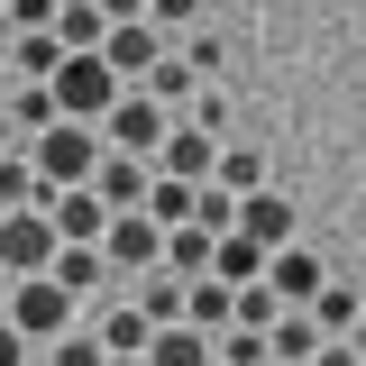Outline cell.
Segmentation results:
<instances>
[{
	"instance_id": "obj_27",
	"label": "cell",
	"mask_w": 366,
	"mask_h": 366,
	"mask_svg": "<svg viewBox=\"0 0 366 366\" xmlns=\"http://www.w3.org/2000/svg\"><path fill=\"white\" fill-rule=\"evenodd\" d=\"M137 211H147V220H156V229H183V220H192V183H174V174H156V183H147V202H137Z\"/></svg>"
},
{
	"instance_id": "obj_15",
	"label": "cell",
	"mask_w": 366,
	"mask_h": 366,
	"mask_svg": "<svg viewBox=\"0 0 366 366\" xmlns=\"http://www.w3.org/2000/svg\"><path fill=\"white\" fill-rule=\"evenodd\" d=\"M357 302H366L357 284H339V274H330V284H320V293L302 302V312L320 320V339H348V330H357Z\"/></svg>"
},
{
	"instance_id": "obj_17",
	"label": "cell",
	"mask_w": 366,
	"mask_h": 366,
	"mask_svg": "<svg viewBox=\"0 0 366 366\" xmlns=\"http://www.w3.org/2000/svg\"><path fill=\"white\" fill-rule=\"evenodd\" d=\"M147 366H211V330H192V320L156 330V339H147Z\"/></svg>"
},
{
	"instance_id": "obj_42",
	"label": "cell",
	"mask_w": 366,
	"mask_h": 366,
	"mask_svg": "<svg viewBox=\"0 0 366 366\" xmlns=\"http://www.w3.org/2000/svg\"><path fill=\"white\" fill-rule=\"evenodd\" d=\"M28 366H46V357H28Z\"/></svg>"
},
{
	"instance_id": "obj_31",
	"label": "cell",
	"mask_w": 366,
	"mask_h": 366,
	"mask_svg": "<svg viewBox=\"0 0 366 366\" xmlns=\"http://www.w3.org/2000/svg\"><path fill=\"white\" fill-rule=\"evenodd\" d=\"M211 366H266V330H220L211 339Z\"/></svg>"
},
{
	"instance_id": "obj_33",
	"label": "cell",
	"mask_w": 366,
	"mask_h": 366,
	"mask_svg": "<svg viewBox=\"0 0 366 366\" xmlns=\"http://www.w3.org/2000/svg\"><path fill=\"white\" fill-rule=\"evenodd\" d=\"M9 28H55V0H9Z\"/></svg>"
},
{
	"instance_id": "obj_25",
	"label": "cell",
	"mask_w": 366,
	"mask_h": 366,
	"mask_svg": "<svg viewBox=\"0 0 366 366\" xmlns=\"http://www.w3.org/2000/svg\"><path fill=\"white\" fill-rule=\"evenodd\" d=\"M165 274H183V284H192V274H211V229H165Z\"/></svg>"
},
{
	"instance_id": "obj_13",
	"label": "cell",
	"mask_w": 366,
	"mask_h": 366,
	"mask_svg": "<svg viewBox=\"0 0 366 366\" xmlns=\"http://www.w3.org/2000/svg\"><path fill=\"white\" fill-rule=\"evenodd\" d=\"M46 37L64 46V55H92V46L110 37V19H101V0H55V28Z\"/></svg>"
},
{
	"instance_id": "obj_37",
	"label": "cell",
	"mask_w": 366,
	"mask_h": 366,
	"mask_svg": "<svg viewBox=\"0 0 366 366\" xmlns=\"http://www.w3.org/2000/svg\"><path fill=\"white\" fill-rule=\"evenodd\" d=\"M9 147H28V137H19V129H9V110H0V156H9Z\"/></svg>"
},
{
	"instance_id": "obj_41",
	"label": "cell",
	"mask_w": 366,
	"mask_h": 366,
	"mask_svg": "<svg viewBox=\"0 0 366 366\" xmlns=\"http://www.w3.org/2000/svg\"><path fill=\"white\" fill-rule=\"evenodd\" d=\"M0 312H9V274H0Z\"/></svg>"
},
{
	"instance_id": "obj_14",
	"label": "cell",
	"mask_w": 366,
	"mask_h": 366,
	"mask_svg": "<svg viewBox=\"0 0 366 366\" xmlns=\"http://www.w3.org/2000/svg\"><path fill=\"white\" fill-rule=\"evenodd\" d=\"M312 348H320V320H312V312H274L266 366H312Z\"/></svg>"
},
{
	"instance_id": "obj_29",
	"label": "cell",
	"mask_w": 366,
	"mask_h": 366,
	"mask_svg": "<svg viewBox=\"0 0 366 366\" xmlns=\"http://www.w3.org/2000/svg\"><path fill=\"white\" fill-rule=\"evenodd\" d=\"M192 229L229 238V229H238V192H220V183H192Z\"/></svg>"
},
{
	"instance_id": "obj_30",
	"label": "cell",
	"mask_w": 366,
	"mask_h": 366,
	"mask_svg": "<svg viewBox=\"0 0 366 366\" xmlns=\"http://www.w3.org/2000/svg\"><path fill=\"white\" fill-rule=\"evenodd\" d=\"M202 9H211V0H147V28L174 46V37H192V28H202Z\"/></svg>"
},
{
	"instance_id": "obj_19",
	"label": "cell",
	"mask_w": 366,
	"mask_h": 366,
	"mask_svg": "<svg viewBox=\"0 0 366 366\" xmlns=\"http://www.w3.org/2000/svg\"><path fill=\"white\" fill-rule=\"evenodd\" d=\"M55 64H64V46L46 37V28H19V37H9V74H19V83H46Z\"/></svg>"
},
{
	"instance_id": "obj_22",
	"label": "cell",
	"mask_w": 366,
	"mask_h": 366,
	"mask_svg": "<svg viewBox=\"0 0 366 366\" xmlns=\"http://www.w3.org/2000/svg\"><path fill=\"white\" fill-rule=\"evenodd\" d=\"M147 339H156V320L137 312V302H119V312L101 320V348H110V357H147Z\"/></svg>"
},
{
	"instance_id": "obj_40",
	"label": "cell",
	"mask_w": 366,
	"mask_h": 366,
	"mask_svg": "<svg viewBox=\"0 0 366 366\" xmlns=\"http://www.w3.org/2000/svg\"><path fill=\"white\" fill-rule=\"evenodd\" d=\"M101 366H147V357H101Z\"/></svg>"
},
{
	"instance_id": "obj_39",
	"label": "cell",
	"mask_w": 366,
	"mask_h": 366,
	"mask_svg": "<svg viewBox=\"0 0 366 366\" xmlns=\"http://www.w3.org/2000/svg\"><path fill=\"white\" fill-rule=\"evenodd\" d=\"M9 83H19V74H9V55H0V101H9Z\"/></svg>"
},
{
	"instance_id": "obj_23",
	"label": "cell",
	"mask_w": 366,
	"mask_h": 366,
	"mask_svg": "<svg viewBox=\"0 0 366 366\" xmlns=\"http://www.w3.org/2000/svg\"><path fill=\"white\" fill-rule=\"evenodd\" d=\"M0 110H9V129H19V137L55 129V92H46V83H9V101H0Z\"/></svg>"
},
{
	"instance_id": "obj_12",
	"label": "cell",
	"mask_w": 366,
	"mask_h": 366,
	"mask_svg": "<svg viewBox=\"0 0 366 366\" xmlns=\"http://www.w3.org/2000/svg\"><path fill=\"white\" fill-rule=\"evenodd\" d=\"M238 238H257L266 257H274V247H293V202H284L274 183H266V192H238Z\"/></svg>"
},
{
	"instance_id": "obj_18",
	"label": "cell",
	"mask_w": 366,
	"mask_h": 366,
	"mask_svg": "<svg viewBox=\"0 0 366 366\" xmlns=\"http://www.w3.org/2000/svg\"><path fill=\"white\" fill-rule=\"evenodd\" d=\"M183 320L211 330V339L229 330V284H220V274H192V284H183Z\"/></svg>"
},
{
	"instance_id": "obj_9",
	"label": "cell",
	"mask_w": 366,
	"mask_h": 366,
	"mask_svg": "<svg viewBox=\"0 0 366 366\" xmlns=\"http://www.w3.org/2000/svg\"><path fill=\"white\" fill-rule=\"evenodd\" d=\"M320 284H330V266H320V257L302 247V238H293V247H274V257H266V293L284 302V312H302V302H312Z\"/></svg>"
},
{
	"instance_id": "obj_11",
	"label": "cell",
	"mask_w": 366,
	"mask_h": 366,
	"mask_svg": "<svg viewBox=\"0 0 366 366\" xmlns=\"http://www.w3.org/2000/svg\"><path fill=\"white\" fill-rule=\"evenodd\" d=\"M156 55H165V37H156L147 19H119V28L101 37V64H110L119 83H147V74H156Z\"/></svg>"
},
{
	"instance_id": "obj_3",
	"label": "cell",
	"mask_w": 366,
	"mask_h": 366,
	"mask_svg": "<svg viewBox=\"0 0 366 366\" xmlns=\"http://www.w3.org/2000/svg\"><path fill=\"white\" fill-rule=\"evenodd\" d=\"M0 320H9L28 348H46V339H64V330H74V293H64L55 274H19V284H9V312H0Z\"/></svg>"
},
{
	"instance_id": "obj_21",
	"label": "cell",
	"mask_w": 366,
	"mask_h": 366,
	"mask_svg": "<svg viewBox=\"0 0 366 366\" xmlns=\"http://www.w3.org/2000/svg\"><path fill=\"white\" fill-rule=\"evenodd\" d=\"M46 202V183H37V165H28V147H9L0 156V211H37Z\"/></svg>"
},
{
	"instance_id": "obj_1",
	"label": "cell",
	"mask_w": 366,
	"mask_h": 366,
	"mask_svg": "<svg viewBox=\"0 0 366 366\" xmlns=\"http://www.w3.org/2000/svg\"><path fill=\"white\" fill-rule=\"evenodd\" d=\"M28 165H37L46 192H64V183H92V165H101V129H83V119H55V129L28 137Z\"/></svg>"
},
{
	"instance_id": "obj_36",
	"label": "cell",
	"mask_w": 366,
	"mask_h": 366,
	"mask_svg": "<svg viewBox=\"0 0 366 366\" xmlns=\"http://www.w3.org/2000/svg\"><path fill=\"white\" fill-rule=\"evenodd\" d=\"M101 19L119 28V19H147V0H101Z\"/></svg>"
},
{
	"instance_id": "obj_20",
	"label": "cell",
	"mask_w": 366,
	"mask_h": 366,
	"mask_svg": "<svg viewBox=\"0 0 366 366\" xmlns=\"http://www.w3.org/2000/svg\"><path fill=\"white\" fill-rule=\"evenodd\" d=\"M211 274H220V284H257V274H266V247L229 229V238H211Z\"/></svg>"
},
{
	"instance_id": "obj_24",
	"label": "cell",
	"mask_w": 366,
	"mask_h": 366,
	"mask_svg": "<svg viewBox=\"0 0 366 366\" xmlns=\"http://www.w3.org/2000/svg\"><path fill=\"white\" fill-rule=\"evenodd\" d=\"M211 183H220V192H266V147H220Z\"/></svg>"
},
{
	"instance_id": "obj_2",
	"label": "cell",
	"mask_w": 366,
	"mask_h": 366,
	"mask_svg": "<svg viewBox=\"0 0 366 366\" xmlns=\"http://www.w3.org/2000/svg\"><path fill=\"white\" fill-rule=\"evenodd\" d=\"M46 92H55V119H83V129H92V119L119 101V74H110L101 46H92V55H64V64L46 74Z\"/></svg>"
},
{
	"instance_id": "obj_32",
	"label": "cell",
	"mask_w": 366,
	"mask_h": 366,
	"mask_svg": "<svg viewBox=\"0 0 366 366\" xmlns=\"http://www.w3.org/2000/svg\"><path fill=\"white\" fill-rule=\"evenodd\" d=\"M101 330H64V339H46V366H101Z\"/></svg>"
},
{
	"instance_id": "obj_35",
	"label": "cell",
	"mask_w": 366,
	"mask_h": 366,
	"mask_svg": "<svg viewBox=\"0 0 366 366\" xmlns=\"http://www.w3.org/2000/svg\"><path fill=\"white\" fill-rule=\"evenodd\" d=\"M312 366H357V348H348V339H320V348H312Z\"/></svg>"
},
{
	"instance_id": "obj_26",
	"label": "cell",
	"mask_w": 366,
	"mask_h": 366,
	"mask_svg": "<svg viewBox=\"0 0 366 366\" xmlns=\"http://www.w3.org/2000/svg\"><path fill=\"white\" fill-rule=\"evenodd\" d=\"M137 92H156L165 110H183V101L202 92V74H192V64H183V55H174V46H165V55H156V74H147V83H137Z\"/></svg>"
},
{
	"instance_id": "obj_16",
	"label": "cell",
	"mask_w": 366,
	"mask_h": 366,
	"mask_svg": "<svg viewBox=\"0 0 366 366\" xmlns=\"http://www.w3.org/2000/svg\"><path fill=\"white\" fill-rule=\"evenodd\" d=\"M46 274L83 302V293H101V284H110V257H101V247H55V266H46Z\"/></svg>"
},
{
	"instance_id": "obj_34",
	"label": "cell",
	"mask_w": 366,
	"mask_h": 366,
	"mask_svg": "<svg viewBox=\"0 0 366 366\" xmlns=\"http://www.w3.org/2000/svg\"><path fill=\"white\" fill-rule=\"evenodd\" d=\"M28 357H37V348H28V339H19V330L0 320V366H28Z\"/></svg>"
},
{
	"instance_id": "obj_8",
	"label": "cell",
	"mask_w": 366,
	"mask_h": 366,
	"mask_svg": "<svg viewBox=\"0 0 366 366\" xmlns=\"http://www.w3.org/2000/svg\"><path fill=\"white\" fill-rule=\"evenodd\" d=\"M46 220H55L64 247H101L110 211H101V192H92V183H64V192H46Z\"/></svg>"
},
{
	"instance_id": "obj_4",
	"label": "cell",
	"mask_w": 366,
	"mask_h": 366,
	"mask_svg": "<svg viewBox=\"0 0 366 366\" xmlns=\"http://www.w3.org/2000/svg\"><path fill=\"white\" fill-rule=\"evenodd\" d=\"M165 129H174V110L156 92H137V83H119V101L101 110V147H119V156H156Z\"/></svg>"
},
{
	"instance_id": "obj_10",
	"label": "cell",
	"mask_w": 366,
	"mask_h": 366,
	"mask_svg": "<svg viewBox=\"0 0 366 366\" xmlns=\"http://www.w3.org/2000/svg\"><path fill=\"white\" fill-rule=\"evenodd\" d=\"M147 183H156V165H147V156H119V147H101V165H92V192H101V211H137V202H147Z\"/></svg>"
},
{
	"instance_id": "obj_7",
	"label": "cell",
	"mask_w": 366,
	"mask_h": 366,
	"mask_svg": "<svg viewBox=\"0 0 366 366\" xmlns=\"http://www.w3.org/2000/svg\"><path fill=\"white\" fill-rule=\"evenodd\" d=\"M147 165H156V174H174V183H211V165H220V137L192 129V119H174V129H165V147H156Z\"/></svg>"
},
{
	"instance_id": "obj_38",
	"label": "cell",
	"mask_w": 366,
	"mask_h": 366,
	"mask_svg": "<svg viewBox=\"0 0 366 366\" xmlns=\"http://www.w3.org/2000/svg\"><path fill=\"white\" fill-rule=\"evenodd\" d=\"M9 37H19V28H9V0H0V55H9Z\"/></svg>"
},
{
	"instance_id": "obj_6",
	"label": "cell",
	"mask_w": 366,
	"mask_h": 366,
	"mask_svg": "<svg viewBox=\"0 0 366 366\" xmlns=\"http://www.w3.org/2000/svg\"><path fill=\"white\" fill-rule=\"evenodd\" d=\"M101 257H110V274H147V266H165V229L147 220V211H110Z\"/></svg>"
},
{
	"instance_id": "obj_28",
	"label": "cell",
	"mask_w": 366,
	"mask_h": 366,
	"mask_svg": "<svg viewBox=\"0 0 366 366\" xmlns=\"http://www.w3.org/2000/svg\"><path fill=\"white\" fill-rule=\"evenodd\" d=\"M137 312L156 320V330H174V320H183V274H165V266H147V293H137Z\"/></svg>"
},
{
	"instance_id": "obj_5",
	"label": "cell",
	"mask_w": 366,
	"mask_h": 366,
	"mask_svg": "<svg viewBox=\"0 0 366 366\" xmlns=\"http://www.w3.org/2000/svg\"><path fill=\"white\" fill-rule=\"evenodd\" d=\"M55 247H64V238H55V220H46V202L37 211H0V274H9V284H19V274H46Z\"/></svg>"
}]
</instances>
